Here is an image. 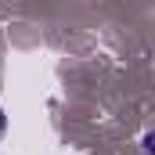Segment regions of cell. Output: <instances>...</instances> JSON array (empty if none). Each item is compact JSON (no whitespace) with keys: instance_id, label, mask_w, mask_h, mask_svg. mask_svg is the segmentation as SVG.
I'll use <instances>...</instances> for the list:
<instances>
[{"instance_id":"2","label":"cell","mask_w":155,"mask_h":155,"mask_svg":"<svg viewBox=\"0 0 155 155\" xmlns=\"http://www.w3.org/2000/svg\"><path fill=\"white\" fill-rule=\"evenodd\" d=\"M4 134H7V112L0 108V141H4Z\"/></svg>"},{"instance_id":"1","label":"cell","mask_w":155,"mask_h":155,"mask_svg":"<svg viewBox=\"0 0 155 155\" xmlns=\"http://www.w3.org/2000/svg\"><path fill=\"white\" fill-rule=\"evenodd\" d=\"M141 152L152 155V130H144V137H141Z\"/></svg>"}]
</instances>
